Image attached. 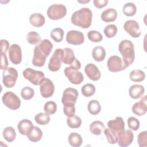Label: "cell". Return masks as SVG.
<instances>
[{"label":"cell","mask_w":147,"mask_h":147,"mask_svg":"<svg viewBox=\"0 0 147 147\" xmlns=\"http://www.w3.org/2000/svg\"><path fill=\"white\" fill-rule=\"evenodd\" d=\"M87 109L91 114L96 115L100 113L101 110V106L98 100H91L88 103Z\"/></svg>","instance_id":"obj_32"},{"label":"cell","mask_w":147,"mask_h":147,"mask_svg":"<svg viewBox=\"0 0 147 147\" xmlns=\"http://www.w3.org/2000/svg\"><path fill=\"white\" fill-rule=\"evenodd\" d=\"M127 125L130 129L137 131L140 127V121L135 117H130L127 119Z\"/></svg>","instance_id":"obj_46"},{"label":"cell","mask_w":147,"mask_h":147,"mask_svg":"<svg viewBox=\"0 0 147 147\" xmlns=\"http://www.w3.org/2000/svg\"><path fill=\"white\" fill-rule=\"evenodd\" d=\"M79 94L76 89L74 88H67L64 90L63 93L61 102L64 105L75 104L78 99Z\"/></svg>","instance_id":"obj_11"},{"label":"cell","mask_w":147,"mask_h":147,"mask_svg":"<svg viewBox=\"0 0 147 147\" xmlns=\"http://www.w3.org/2000/svg\"><path fill=\"white\" fill-rule=\"evenodd\" d=\"M130 80L134 82H141L145 78V74L141 69H136L131 71L129 75Z\"/></svg>","instance_id":"obj_30"},{"label":"cell","mask_w":147,"mask_h":147,"mask_svg":"<svg viewBox=\"0 0 147 147\" xmlns=\"http://www.w3.org/2000/svg\"><path fill=\"white\" fill-rule=\"evenodd\" d=\"M26 41L30 44H36L41 41L40 35L35 31L30 32L26 34Z\"/></svg>","instance_id":"obj_39"},{"label":"cell","mask_w":147,"mask_h":147,"mask_svg":"<svg viewBox=\"0 0 147 147\" xmlns=\"http://www.w3.org/2000/svg\"><path fill=\"white\" fill-rule=\"evenodd\" d=\"M92 18V13L91 10L87 7H83L75 11L72 14L71 21L74 25L87 29L91 25Z\"/></svg>","instance_id":"obj_1"},{"label":"cell","mask_w":147,"mask_h":147,"mask_svg":"<svg viewBox=\"0 0 147 147\" xmlns=\"http://www.w3.org/2000/svg\"><path fill=\"white\" fill-rule=\"evenodd\" d=\"M41 52L47 56V57L50 55L52 48V43L48 39H44L41 40L38 44H37Z\"/></svg>","instance_id":"obj_27"},{"label":"cell","mask_w":147,"mask_h":147,"mask_svg":"<svg viewBox=\"0 0 147 147\" xmlns=\"http://www.w3.org/2000/svg\"><path fill=\"white\" fill-rule=\"evenodd\" d=\"M68 141L69 144L74 147L80 146L83 142L82 136L78 133L72 132L68 136Z\"/></svg>","instance_id":"obj_29"},{"label":"cell","mask_w":147,"mask_h":147,"mask_svg":"<svg viewBox=\"0 0 147 147\" xmlns=\"http://www.w3.org/2000/svg\"><path fill=\"white\" fill-rule=\"evenodd\" d=\"M104 134L107 138V141L110 144H114L117 142V132L110 128L104 130Z\"/></svg>","instance_id":"obj_33"},{"label":"cell","mask_w":147,"mask_h":147,"mask_svg":"<svg viewBox=\"0 0 147 147\" xmlns=\"http://www.w3.org/2000/svg\"><path fill=\"white\" fill-rule=\"evenodd\" d=\"M30 24L35 27H41L43 26L45 22L44 16L38 13H35L30 16Z\"/></svg>","instance_id":"obj_24"},{"label":"cell","mask_w":147,"mask_h":147,"mask_svg":"<svg viewBox=\"0 0 147 147\" xmlns=\"http://www.w3.org/2000/svg\"><path fill=\"white\" fill-rule=\"evenodd\" d=\"M63 112L67 117H70L75 114V107L74 104L64 105L63 106Z\"/></svg>","instance_id":"obj_45"},{"label":"cell","mask_w":147,"mask_h":147,"mask_svg":"<svg viewBox=\"0 0 147 147\" xmlns=\"http://www.w3.org/2000/svg\"><path fill=\"white\" fill-rule=\"evenodd\" d=\"M90 1H78V2H80V3H88Z\"/></svg>","instance_id":"obj_51"},{"label":"cell","mask_w":147,"mask_h":147,"mask_svg":"<svg viewBox=\"0 0 147 147\" xmlns=\"http://www.w3.org/2000/svg\"><path fill=\"white\" fill-rule=\"evenodd\" d=\"M1 54L6 53L9 49V43L7 40L2 39L1 40Z\"/></svg>","instance_id":"obj_47"},{"label":"cell","mask_w":147,"mask_h":147,"mask_svg":"<svg viewBox=\"0 0 147 147\" xmlns=\"http://www.w3.org/2000/svg\"><path fill=\"white\" fill-rule=\"evenodd\" d=\"M3 138L9 142H13L16 137V132L11 126L6 127L2 132Z\"/></svg>","instance_id":"obj_31"},{"label":"cell","mask_w":147,"mask_h":147,"mask_svg":"<svg viewBox=\"0 0 147 147\" xmlns=\"http://www.w3.org/2000/svg\"><path fill=\"white\" fill-rule=\"evenodd\" d=\"M145 92V88L143 86L140 84L132 85L129 90L130 96L134 99L141 98Z\"/></svg>","instance_id":"obj_23"},{"label":"cell","mask_w":147,"mask_h":147,"mask_svg":"<svg viewBox=\"0 0 147 147\" xmlns=\"http://www.w3.org/2000/svg\"><path fill=\"white\" fill-rule=\"evenodd\" d=\"M118 51L123 57V60L129 66L135 58L134 47L133 44L129 40H124L120 42L118 45Z\"/></svg>","instance_id":"obj_2"},{"label":"cell","mask_w":147,"mask_h":147,"mask_svg":"<svg viewBox=\"0 0 147 147\" xmlns=\"http://www.w3.org/2000/svg\"><path fill=\"white\" fill-rule=\"evenodd\" d=\"M70 67H71L72 68L76 69V70H79V69H80L81 68V63L76 58L75 61L73 62L72 64H71L70 65Z\"/></svg>","instance_id":"obj_50"},{"label":"cell","mask_w":147,"mask_h":147,"mask_svg":"<svg viewBox=\"0 0 147 147\" xmlns=\"http://www.w3.org/2000/svg\"><path fill=\"white\" fill-rule=\"evenodd\" d=\"M47 56L40 49L38 45L35 46L33 52L32 64L35 67H42L45 63Z\"/></svg>","instance_id":"obj_18"},{"label":"cell","mask_w":147,"mask_h":147,"mask_svg":"<svg viewBox=\"0 0 147 147\" xmlns=\"http://www.w3.org/2000/svg\"><path fill=\"white\" fill-rule=\"evenodd\" d=\"M2 82L7 88L13 87L18 78V72L14 68H6L3 71Z\"/></svg>","instance_id":"obj_7"},{"label":"cell","mask_w":147,"mask_h":147,"mask_svg":"<svg viewBox=\"0 0 147 147\" xmlns=\"http://www.w3.org/2000/svg\"><path fill=\"white\" fill-rule=\"evenodd\" d=\"M105 126L104 123L100 121H93L90 125V130L94 135H100L102 134Z\"/></svg>","instance_id":"obj_28"},{"label":"cell","mask_w":147,"mask_h":147,"mask_svg":"<svg viewBox=\"0 0 147 147\" xmlns=\"http://www.w3.org/2000/svg\"><path fill=\"white\" fill-rule=\"evenodd\" d=\"M107 126L118 132L125 129V122L122 117H117L115 119L110 120L107 122Z\"/></svg>","instance_id":"obj_22"},{"label":"cell","mask_w":147,"mask_h":147,"mask_svg":"<svg viewBox=\"0 0 147 147\" xmlns=\"http://www.w3.org/2000/svg\"><path fill=\"white\" fill-rule=\"evenodd\" d=\"M106 51L101 46H96L94 48L92 52L93 59L98 62L102 61L106 56Z\"/></svg>","instance_id":"obj_26"},{"label":"cell","mask_w":147,"mask_h":147,"mask_svg":"<svg viewBox=\"0 0 147 147\" xmlns=\"http://www.w3.org/2000/svg\"><path fill=\"white\" fill-rule=\"evenodd\" d=\"M50 36L55 42H60L63 39L64 30L60 28H55L51 31Z\"/></svg>","instance_id":"obj_37"},{"label":"cell","mask_w":147,"mask_h":147,"mask_svg":"<svg viewBox=\"0 0 147 147\" xmlns=\"http://www.w3.org/2000/svg\"><path fill=\"white\" fill-rule=\"evenodd\" d=\"M81 92L84 96L90 97L95 94V87L94 84L91 83L86 84L82 87Z\"/></svg>","instance_id":"obj_38"},{"label":"cell","mask_w":147,"mask_h":147,"mask_svg":"<svg viewBox=\"0 0 147 147\" xmlns=\"http://www.w3.org/2000/svg\"><path fill=\"white\" fill-rule=\"evenodd\" d=\"M9 57L10 61L14 64H18L22 61V51L20 45L12 44L9 49Z\"/></svg>","instance_id":"obj_15"},{"label":"cell","mask_w":147,"mask_h":147,"mask_svg":"<svg viewBox=\"0 0 147 147\" xmlns=\"http://www.w3.org/2000/svg\"><path fill=\"white\" fill-rule=\"evenodd\" d=\"M61 49L60 48H57L54 51L48 65L49 71L52 72H56L60 68L61 65Z\"/></svg>","instance_id":"obj_14"},{"label":"cell","mask_w":147,"mask_h":147,"mask_svg":"<svg viewBox=\"0 0 147 147\" xmlns=\"http://www.w3.org/2000/svg\"><path fill=\"white\" fill-rule=\"evenodd\" d=\"M1 69L4 70L6 69L8 65V61L6 53L1 54Z\"/></svg>","instance_id":"obj_49"},{"label":"cell","mask_w":147,"mask_h":147,"mask_svg":"<svg viewBox=\"0 0 147 147\" xmlns=\"http://www.w3.org/2000/svg\"><path fill=\"white\" fill-rule=\"evenodd\" d=\"M40 90L41 96L44 98L52 96L55 91V86L52 80L44 78L40 84Z\"/></svg>","instance_id":"obj_10"},{"label":"cell","mask_w":147,"mask_h":147,"mask_svg":"<svg viewBox=\"0 0 147 147\" xmlns=\"http://www.w3.org/2000/svg\"><path fill=\"white\" fill-rule=\"evenodd\" d=\"M44 110L46 113L49 115L53 114L57 110L56 103L53 101H48L45 103Z\"/></svg>","instance_id":"obj_43"},{"label":"cell","mask_w":147,"mask_h":147,"mask_svg":"<svg viewBox=\"0 0 147 147\" xmlns=\"http://www.w3.org/2000/svg\"><path fill=\"white\" fill-rule=\"evenodd\" d=\"M74 52L73 50L69 48H65L61 49V60L65 64H71L75 60Z\"/></svg>","instance_id":"obj_19"},{"label":"cell","mask_w":147,"mask_h":147,"mask_svg":"<svg viewBox=\"0 0 147 147\" xmlns=\"http://www.w3.org/2000/svg\"><path fill=\"white\" fill-rule=\"evenodd\" d=\"M67 125L72 129L79 128L82 125L81 118L77 115H73L70 117H68L67 119Z\"/></svg>","instance_id":"obj_35"},{"label":"cell","mask_w":147,"mask_h":147,"mask_svg":"<svg viewBox=\"0 0 147 147\" xmlns=\"http://www.w3.org/2000/svg\"><path fill=\"white\" fill-rule=\"evenodd\" d=\"M34 95V90L30 87H25L21 91V95L24 100L31 99Z\"/></svg>","instance_id":"obj_42"},{"label":"cell","mask_w":147,"mask_h":147,"mask_svg":"<svg viewBox=\"0 0 147 147\" xmlns=\"http://www.w3.org/2000/svg\"><path fill=\"white\" fill-rule=\"evenodd\" d=\"M48 17L52 20L63 18L67 14V8L63 4H53L47 9Z\"/></svg>","instance_id":"obj_3"},{"label":"cell","mask_w":147,"mask_h":147,"mask_svg":"<svg viewBox=\"0 0 147 147\" xmlns=\"http://www.w3.org/2000/svg\"><path fill=\"white\" fill-rule=\"evenodd\" d=\"M107 65L108 69L112 72L123 71L129 67L122 58L116 55L111 56L108 59Z\"/></svg>","instance_id":"obj_5"},{"label":"cell","mask_w":147,"mask_h":147,"mask_svg":"<svg viewBox=\"0 0 147 147\" xmlns=\"http://www.w3.org/2000/svg\"><path fill=\"white\" fill-rule=\"evenodd\" d=\"M84 72L87 77L93 81H97L100 78V72L98 68L93 63L87 64L84 68Z\"/></svg>","instance_id":"obj_16"},{"label":"cell","mask_w":147,"mask_h":147,"mask_svg":"<svg viewBox=\"0 0 147 147\" xmlns=\"http://www.w3.org/2000/svg\"><path fill=\"white\" fill-rule=\"evenodd\" d=\"M137 141L139 146L146 147L147 146V131H141L138 135Z\"/></svg>","instance_id":"obj_44"},{"label":"cell","mask_w":147,"mask_h":147,"mask_svg":"<svg viewBox=\"0 0 147 147\" xmlns=\"http://www.w3.org/2000/svg\"><path fill=\"white\" fill-rule=\"evenodd\" d=\"M42 137V131L40 127L33 126L30 131L27 135V137L32 142H36L39 141Z\"/></svg>","instance_id":"obj_25"},{"label":"cell","mask_w":147,"mask_h":147,"mask_svg":"<svg viewBox=\"0 0 147 147\" xmlns=\"http://www.w3.org/2000/svg\"><path fill=\"white\" fill-rule=\"evenodd\" d=\"M36 122L40 125H47L50 121L49 114L46 113H40L34 117Z\"/></svg>","instance_id":"obj_36"},{"label":"cell","mask_w":147,"mask_h":147,"mask_svg":"<svg viewBox=\"0 0 147 147\" xmlns=\"http://www.w3.org/2000/svg\"><path fill=\"white\" fill-rule=\"evenodd\" d=\"M125 30L133 38H138L141 35V29L138 23L133 20L126 21L124 25Z\"/></svg>","instance_id":"obj_12"},{"label":"cell","mask_w":147,"mask_h":147,"mask_svg":"<svg viewBox=\"0 0 147 147\" xmlns=\"http://www.w3.org/2000/svg\"><path fill=\"white\" fill-rule=\"evenodd\" d=\"M87 37L92 42H99L103 40L102 34L96 30H90L87 33Z\"/></svg>","instance_id":"obj_41"},{"label":"cell","mask_w":147,"mask_h":147,"mask_svg":"<svg viewBox=\"0 0 147 147\" xmlns=\"http://www.w3.org/2000/svg\"><path fill=\"white\" fill-rule=\"evenodd\" d=\"M118 16L117 10L114 8H108L105 10L101 14V19L105 22L114 21Z\"/></svg>","instance_id":"obj_21"},{"label":"cell","mask_w":147,"mask_h":147,"mask_svg":"<svg viewBox=\"0 0 147 147\" xmlns=\"http://www.w3.org/2000/svg\"><path fill=\"white\" fill-rule=\"evenodd\" d=\"M109 2L108 0H94L93 3L94 6L98 9H101L107 6Z\"/></svg>","instance_id":"obj_48"},{"label":"cell","mask_w":147,"mask_h":147,"mask_svg":"<svg viewBox=\"0 0 147 147\" xmlns=\"http://www.w3.org/2000/svg\"><path fill=\"white\" fill-rule=\"evenodd\" d=\"M33 127L32 122L27 119H24L19 122L17 125V129L19 133L24 136H27Z\"/></svg>","instance_id":"obj_20"},{"label":"cell","mask_w":147,"mask_h":147,"mask_svg":"<svg viewBox=\"0 0 147 147\" xmlns=\"http://www.w3.org/2000/svg\"><path fill=\"white\" fill-rule=\"evenodd\" d=\"M64 72L69 81L74 84H79L84 80V77L81 72L76 70L71 67H66Z\"/></svg>","instance_id":"obj_9"},{"label":"cell","mask_w":147,"mask_h":147,"mask_svg":"<svg viewBox=\"0 0 147 147\" xmlns=\"http://www.w3.org/2000/svg\"><path fill=\"white\" fill-rule=\"evenodd\" d=\"M146 95H145L140 102L135 103L132 107V112L138 116H142L145 114L147 111V99Z\"/></svg>","instance_id":"obj_17"},{"label":"cell","mask_w":147,"mask_h":147,"mask_svg":"<svg viewBox=\"0 0 147 147\" xmlns=\"http://www.w3.org/2000/svg\"><path fill=\"white\" fill-rule=\"evenodd\" d=\"M22 74L26 80H28L35 86L40 85L41 81L45 78V75L43 72L36 71L30 68H27L24 69Z\"/></svg>","instance_id":"obj_4"},{"label":"cell","mask_w":147,"mask_h":147,"mask_svg":"<svg viewBox=\"0 0 147 147\" xmlns=\"http://www.w3.org/2000/svg\"><path fill=\"white\" fill-rule=\"evenodd\" d=\"M134 134L131 130H123L117 132V144L119 146H129L133 142Z\"/></svg>","instance_id":"obj_8"},{"label":"cell","mask_w":147,"mask_h":147,"mask_svg":"<svg viewBox=\"0 0 147 147\" xmlns=\"http://www.w3.org/2000/svg\"><path fill=\"white\" fill-rule=\"evenodd\" d=\"M2 100L7 107L11 110H17L21 106L20 98L11 91L6 92L2 97Z\"/></svg>","instance_id":"obj_6"},{"label":"cell","mask_w":147,"mask_h":147,"mask_svg":"<svg viewBox=\"0 0 147 147\" xmlns=\"http://www.w3.org/2000/svg\"><path fill=\"white\" fill-rule=\"evenodd\" d=\"M66 41L69 44L75 45H80L84 41V34L80 31L71 30L67 33Z\"/></svg>","instance_id":"obj_13"},{"label":"cell","mask_w":147,"mask_h":147,"mask_svg":"<svg viewBox=\"0 0 147 147\" xmlns=\"http://www.w3.org/2000/svg\"><path fill=\"white\" fill-rule=\"evenodd\" d=\"M122 11L126 16H133L135 15L137 11L136 6L133 2H127L123 5Z\"/></svg>","instance_id":"obj_34"},{"label":"cell","mask_w":147,"mask_h":147,"mask_svg":"<svg viewBox=\"0 0 147 147\" xmlns=\"http://www.w3.org/2000/svg\"><path fill=\"white\" fill-rule=\"evenodd\" d=\"M117 31V27L114 24L108 25L104 29V33L106 37L107 38L114 37L116 35Z\"/></svg>","instance_id":"obj_40"}]
</instances>
